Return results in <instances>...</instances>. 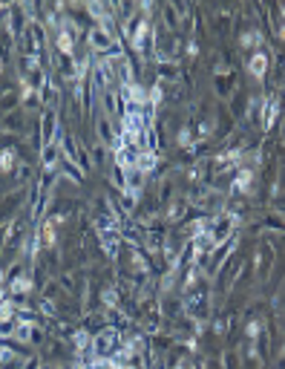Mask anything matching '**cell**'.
Segmentation results:
<instances>
[{"mask_svg": "<svg viewBox=\"0 0 285 369\" xmlns=\"http://www.w3.org/2000/svg\"><path fill=\"white\" fill-rule=\"evenodd\" d=\"M113 340H115V334H113V332H107V334H101V337H98V340H95V349H98V352H101V355H107V352H110V349H113Z\"/></svg>", "mask_w": 285, "mask_h": 369, "instance_id": "6da1fadb", "label": "cell"}, {"mask_svg": "<svg viewBox=\"0 0 285 369\" xmlns=\"http://www.w3.org/2000/svg\"><path fill=\"white\" fill-rule=\"evenodd\" d=\"M265 64H268V61H265V55H253L251 72H253V75H262V72H265Z\"/></svg>", "mask_w": 285, "mask_h": 369, "instance_id": "7a4b0ae2", "label": "cell"}, {"mask_svg": "<svg viewBox=\"0 0 285 369\" xmlns=\"http://www.w3.org/2000/svg\"><path fill=\"white\" fill-rule=\"evenodd\" d=\"M92 41L101 46V49H104V46H110V38L104 35V29H95V32H92Z\"/></svg>", "mask_w": 285, "mask_h": 369, "instance_id": "3957f363", "label": "cell"}, {"mask_svg": "<svg viewBox=\"0 0 285 369\" xmlns=\"http://www.w3.org/2000/svg\"><path fill=\"white\" fill-rule=\"evenodd\" d=\"M0 167H12V153H3V156H0Z\"/></svg>", "mask_w": 285, "mask_h": 369, "instance_id": "277c9868", "label": "cell"}, {"mask_svg": "<svg viewBox=\"0 0 285 369\" xmlns=\"http://www.w3.org/2000/svg\"><path fill=\"white\" fill-rule=\"evenodd\" d=\"M61 49H64V52L72 49V46H69V35H61Z\"/></svg>", "mask_w": 285, "mask_h": 369, "instance_id": "5b68a950", "label": "cell"}]
</instances>
